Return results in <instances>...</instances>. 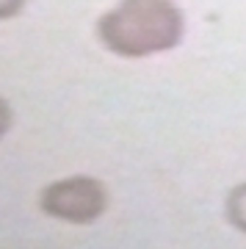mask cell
Instances as JSON below:
<instances>
[{
  "label": "cell",
  "mask_w": 246,
  "mask_h": 249,
  "mask_svg": "<svg viewBox=\"0 0 246 249\" xmlns=\"http://www.w3.org/2000/svg\"><path fill=\"white\" fill-rule=\"evenodd\" d=\"M42 208L55 219H67V222H91L103 213L105 208V191L97 180L88 178H72L61 180L44 191Z\"/></svg>",
  "instance_id": "obj_2"
},
{
  "label": "cell",
  "mask_w": 246,
  "mask_h": 249,
  "mask_svg": "<svg viewBox=\"0 0 246 249\" xmlns=\"http://www.w3.org/2000/svg\"><path fill=\"white\" fill-rule=\"evenodd\" d=\"M19 9H22V0H0V19L14 17Z\"/></svg>",
  "instance_id": "obj_4"
},
{
  "label": "cell",
  "mask_w": 246,
  "mask_h": 249,
  "mask_svg": "<svg viewBox=\"0 0 246 249\" xmlns=\"http://www.w3.org/2000/svg\"><path fill=\"white\" fill-rule=\"evenodd\" d=\"M180 11L166 0H124L122 9L100 19V36L122 55H144L177 45Z\"/></svg>",
  "instance_id": "obj_1"
},
{
  "label": "cell",
  "mask_w": 246,
  "mask_h": 249,
  "mask_svg": "<svg viewBox=\"0 0 246 249\" xmlns=\"http://www.w3.org/2000/svg\"><path fill=\"white\" fill-rule=\"evenodd\" d=\"M9 127V108H6V103L0 100V136H3V130Z\"/></svg>",
  "instance_id": "obj_5"
},
{
  "label": "cell",
  "mask_w": 246,
  "mask_h": 249,
  "mask_svg": "<svg viewBox=\"0 0 246 249\" xmlns=\"http://www.w3.org/2000/svg\"><path fill=\"white\" fill-rule=\"evenodd\" d=\"M227 213H229V219H232V224H235V227L246 230V186H241V188H235V191H232L229 205H227Z\"/></svg>",
  "instance_id": "obj_3"
}]
</instances>
